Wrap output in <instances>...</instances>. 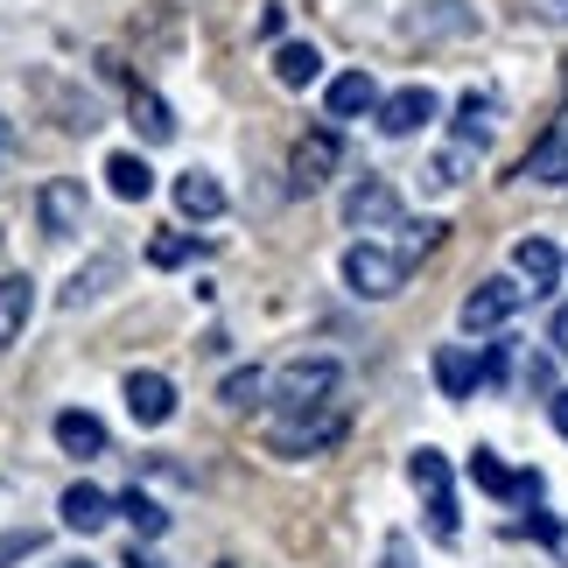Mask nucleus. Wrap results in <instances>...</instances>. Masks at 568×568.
Returning <instances> with one entry per match:
<instances>
[{"instance_id": "b1692460", "label": "nucleus", "mask_w": 568, "mask_h": 568, "mask_svg": "<svg viewBox=\"0 0 568 568\" xmlns=\"http://www.w3.org/2000/svg\"><path fill=\"white\" fill-rule=\"evenodd\" d=\"M105 183H113V196L141 204V196H155V169H148L141 155H105Z\"/></svg>"}, {"instance_id": "c85d7f7f", "label": "nucleus", "mask_w": 568, "mask_h": 568, "mask_svg": "<svg viewBox=\"0 0 568 568\" xmlns=\"http://www.w3.org/2000/svg\"><path fill=\"white\" fill-rule=\"evenodd\" d=\"M400 232H407V239H400V253H407V260H422V253L443 246V232H449V225H443V217H414V225H400Z\"/></svg>"}, {"instance_id": "f257e3e1", "label": "nucleus", "mask_w": 568, "mask_h": 568, "mask_svg": "<svg viewBox=\"0 0 568 568\" xmlns=\"http://www.w3.org/2000/svg\"><path fill=\"white\" fill-rule=\"evenodd\" d=\"M407 274H414V260L400 246H379V239H358V246L344 253V288L358 302H393L407 288Z\"/></svg>"}, {"instance_id": "4be33fe9", "label": "nucleus", "mask_w": 568, "mask_h": 568, "mask_svg": "<svg viewBox=\"0 0 568 568\" xmlns=\"http://www.w3.org/2000/svg\"><path fill=\"white\" fill-rule=\"evenodd\" d=\"M316 78H323V50H316V42H281V50H274V84L310 92Z\"/></svg>"}, {"instance_id": "a878e982", "label": "nucleus", "mask_w": 568, "mask_h": 568, "mask_svg": "<svg viewBox=\"0 0 568 568\" xmlns=\"http://www.w3.org/2000/svg\"><path fill=\"white\" fill-rule=\"evenodd\" d=\"M470 485L491 491V498H519V470L498 464V449H477V456H470Z\"/></svg>"}, {"instance_id": "4c0bfd02", "label": "nucleus", "mask_w": 568, "mask_h": 568, "mask_svg": "<svg viewBox=\"0 0 568 568\" xmlns=\"http://www.w3.org/2000/svg\"><path fill=\"white\" fill-rule=\"evenodd\" d=\"M540 21H555V29H568V0H534Z\"/></svg>"}, {"instance_id": "f704fd0d", "label": "nucleus", "mask_w": 568, "mask_h": 568, "mask_svg": "<svg viewBox=\"0 0 568 568\" xmlns=\"http://www.w3.org/2000/svg\"><path fill=\"white\" fill-rule=\"evenodd\" d=\"M519 534H527V540H548V548H555V540H561V527H555L548 513H527V519H519Z\"/></svg>"}, {"instance_id": "20e7f679", "label": "nucleus", "mask_w": 568, "mask_h": 568, "mask_svg": "<svg viewBox=\"0 0 568 568\" xmlns=\"http://www.w3.org/2000/svg\"><path fill=\"white\" fill-rule=\"evenodd\" d=\"M407 477H414V491L428 498V534H435V540H456V485H449V456H443V449H414V456H407Z\"/></svg>"}, {"instance_id": "412c9836", "label": "nucleus", "mask_w": 568, "mask_h": 568, "mask_svg": "<svg viewBox=\"0 0 568 568\" xmlns=\"http://www.w3.org/2000/svg\"><path fill=\"white\" fill-rule=\"evenodd\" d=\"M176 211L204 225V217H217V211H225V183H217L211 169H183V176H176Z\"/></svg>"}, {"instance_id": "f8f14e48", "label": "nucleus", "mask_w": 568, "mask_h": 568, "mask_svg": "<svg viewBox=\"0 0 568 568\" xmlns=\"http://www.w3.org/2000/svg\"><path fill=\"white\" fill-rule=\"evenodd\" d=\"M400 29L407 36H470L477 29V8H470V0H422V8H414L407 21H400Z\"/></svg>"}, {"instance_id": "dca6fc26", "label": "nucleus", "mask_w": 568, "mask_h": 568, "mask_svg": "<svg viewBox=\"0 0 568 568\" xmlns=\"http://www.w3.org/2000/svg\"><path fill=\"white\" fill-rule=\"evenodd\" d=\"M435 386H443V400H470V393L485 386V365H477L470 344H443V352H435Z\"/></svg>"}, {"instance_id": "5701e85b", "label": "nucleus", "mask_w": 568, "mask_h": 568, "mask_svg": "<svg viewBox=\"0 0 568 568\" xmlns=\"http://www.w3.org/2000/svg\"><path fill=\"white\" fill-rule=\"evenodd\" d=\"M113 506H120V519H126V527H134L141 540H162V534H169V513H162V498H148L141 485H126V491L113 498Z\"/></svg>"}, {"instance_id": "ddd939ff", "label": "nucleus", "mask_w": 568, "mask_h": 568, "mask_svg": "<svg viewBox=\"0 0 568 568\" xmlns=\"http://www.w3.org/2000/svg\"><path fill=\"white\" fill-rule=\"evenodd\" d=\"M491 134H498V99L491 92H464L456 99V148H464V155H485Z\"/></svg>"}, {"instance_id": "bb28decb", "label": "nucleus", "mask_w": 568, "mask_h": 568, "mask_svg": "<svg viewBox=\"0 0 568 568\" xmlns=\"http://www.w3.org/2000/svg\"><path fill=\"white\" fill-rule=\"evenodd\" d=\"M267 386H274V379L260 373V365H239V373H225V386H217V400H225V407H253Z\"/></svg>"}, {"instance_id": "1a4fd4ad", "label": "nucleus", "mask_w": 568, "mask_h": 568, "mask_svg": "<svg viewBox=\"0 0 568 568\" xmlns=\"http://www.w3.org/2000/svg\"><path fill=\"white\" fill-rule=\"evenodd\" d=\"M337 162H344V141H337V126H316V134H302L295 141V162H288V176H295V190L310 196V190H323L337 176Z\"/></svg>"}, {"instance_id": "393cba45", "label": "nucleus", "mask_w": 568, "mask_h": 568, "mask_svg": "<svg viewBox=\"0 0 568 568\" xmlns=\"http://www.w3.org/2000/svg\"><path fill=\"white\" fill-rule=\"evenodd\" d=\"M134 126H141V141H155V148H169L176 141V113H169V99L162 92H134Z\"/></svg>"}, {"instance_id": "9d476101", "label": "nucleus", "mask_w": 568, "mask_h": 568, "mask_svg": "<svg viewBox=\"0 0 568 568\" xmlns=\"http://www.w3.org/2000/svg\"><path fill=\"white\" fill-rule=\"evenodd\" d=\"M519 183H568V105H561V120L527 148V162H519Z\"/></svg>"}, {"instance_id": "7c9ffc66", "label": "nucleus", "mask_w": 568, "mask_h": 568, "mask_svg": "<svg viewBox=\"0 0 568 568\" xmlns=\"http://www.w3.org/2000/svg\"><path fill=\"white\" fill-rule=\"evenodd\" d=\"M477 365H485V386H506V373H513V337L485 344V352H477Z\"/></svg>"}, {"instance_id": "58836bf2", "label": "nucleus", "mask_w": 568, "mask_h": 568, "mask_svg": "<svg viewBox=\"0 0 568 568\" xmlns=\"http://www.w3.org/2000/svg\"><path fill=\"white\" fill-rule=\"evenodd\" d=\"M8 162H14V120L0 113V176H8Z\"/></svg>"}, {"instance_id": "e433bc0d", "label": "nucleus", "mask_w": 568, "mask_h": 568, "mask_svg": "<svg viewBox=\"0 0 568 568\" xmlns=\"http://www.w3.org/2000/svg\"><path fill=\"white\" fill-rule=\"evenodd\" d=\"M548 344H555V358H568V302H561L555 323H548Z\"/></svg>"}, {"instance_id": "f3484780", "label": "nucleus", "mask_w": 568, "mask_h": 568, "mask_svg": "<svg viewBox=\"0 0 568 568\" xmlns=\"http://www.w3.org/2000/svg\"><path fill=\"white\" fill-rule=\"evenodd\" d=\"M513 267H519V281H527L534 295H548L555 281H561V246L534 232V239H519V246H513Z\"/></svg>"}, {"instance_id": "6e6552de", "label": "nucleus", "mask_w": 568, "mask_h": 568, "mask_svg": "<svg viewBox=\"0 0 568 568\" xmlns=\"http://www.w3.org/2000/svg\"><path fill=\"white\" fill-rule=\"evenodd\" d=\"M443 113V99H435V84H400V92L393 99H379V134L386 141H407V134H422V126Z\"/></svg>"}, {"instance_id": "0eeeda50", "label": "nucleus", "mask_w": 568, "mask_h": 568, "mask_svg": "<svg viewBox=\"0 0 568 568\" xmlns=\"http://www.w3.org/2000/svg\"><path fill=\"white\" fill-rule=\"evenodd\" d=\"M344 225L352 232H386V225H407L400 217V190H393L386 176H365L344 190Z\"/></svg>"}, {"instance_id": "aec40b11", "label": "nucleus", "mask_w": 568, "mask_h": 568, "mask_svg": "<svg viewBox=\"0 0 568 568\" xmlns=\"http://www.w3.org/2000/svg\"><path fill=\"white\" fill-rule=\"evenodd\" d=\"M29 316H36V281L29 274H0V352L29 331Z\"/></svg>"}, {"instance_id": "7ed1b4c3", "label": "nucleus", "mask_w": 568, "mask_h": 568, "mask_svg": "<svg viewBox=\"0 0 568 568\" xmlns=\"http://www.w3.org/2000/svg\"><path fill=\"white\" fill-rule=\"evenodd\" d=\"M344 443V407H316V414H288V422L267 428V449L288 456V464H302V456H323Z\"/></svg>"}, {"instance_id": "39448f33", "label": "nucleus", "mask_w": 568, "mask_h": 568, "mask_svg": "<svg viewBox=\"0 0 568 568\" xmlns=\"http://www.w3.org/2000/svg\"><path fill=\"white\" fill-rule=\"evenodd\" d=\"M84 183L78 176H50L36 190V225H42V239H78L84 232Z\"/></svg>"}, {"instance_id": "72a5a7b5", "label": "nucleus", "mask_w": 568, "mask_h": 568, "mask_svg": "<svg viewBox=\"0 0 568 568\" xmlns=\"http://www.w3.org/2000/svg\"><path fill=\"white\" fill-rule=\"evenodd\" d=\"M281 29H288V8H260L253 36H260V42H281Z\"/></svg>"}, {"instance_id": "c9c22d12", "label": "nucleus", "mask_w": 568, "mask_h": 568, "mask_svg": "<svg viewBox=\"0 0 568 568\" xmlns=\"http://www.w3.org/2000/svg\"><path fill=\"white\" fill-rule=\"evenodd\" d=\"M548 422H555V435L568 443V386H561V393H548Z\"/></svg>"}, {"instance_id": "a211bd4d", "label": "nucleus", "mask_w": 568, "mask_h": 568, "mask_svg": "<svg viewBox=\"0 0 568 568\" xmlns=\"http://www.w3.org/2000/svg\"><path fill=\"white\" fill-rule=\"evenodd\" d=\"M120 274H126V260H120V253H99L92 267H78L71 281H63V295H57V302H63V310H84V302H99Z\"/></svg>"}, {"instance_id": "6ab92c4d", "label": "nucleus", "mask_w": 568, "mask_h": 568, "mask_svg": "<svg viewBox=\"0 0 568 568\" xmlns=\"http://www.w3.org/2000/svg\"><path fill=\"white\" fill-rule=\"evenodd\" d=\"M323 105H331V120L379 113V84H373V71H344V78H331V92H323Z\"/></svg>"}, {"instance_id": "2f4dec72", "label": "nucleus", "mask_w": 568, "mask_h": 568, "mask_svg": "<svg viewBox=\"0 0 568 568\" xmlns=\"http://www.w3.org/2000/svg\"><path fill=\"white\" fill-rule=\"evenodd\" d=\"M42 548V534L36 527H14V534H0V568H14V561H29Z\"/></svg>"}, {"instance_id": "9b49d317", "label": "nucleus", "mask_w": 568, "mask_h": 568, "mask_svg": "<svg viewBox=\"0 0 568 568\" xmlns=\"http://www.w3.org/2000/svg\"><path fill=\"white\" fill-rule=\"evenodd\" d=\"M126 414H134L141 428H169L176 422V386L162 373H126Z\"/></svg>"}, {"instance_id": "4468645a", "label": "nucleus", "mask_w": 568, "mask_h": 568, "mask_svg": "<svg viewBox=\"0 0 568 568\" xmlns=\"http://www.w3.org/2000/svg\"><path fill=\"white\" fill-rule=\"evenodd\" d=\"M50 435H57V449H63V456H78V464L105 456V422H99V414H84V407H63L57 422H50Z\"/></svg>"}, {"instance_id": "cd10ccee", "label": "nucleus", "mask_w": 568, "mask_h": 568, "mask_svg": "<svg viewBox=\"0 0 568 568\" xmlns=\"http://www.w3.org/2000/svg\"><path fill=\"white\" fill-rule=\"evenodd\" d=\"M196 253H204V246H196V232H162L155 246H148V267H190Z\"/></svg>"}, {"instance_id": "423d86ee", "label": "nucleus", "mask_w": 568, "mask_h": 568, "mask_svg": "<svg viewBox=\"0 0 568 568\" xmlns=\"http://www.w3.org/2000/svg\"><path fill=\"white\" fill-rule=\"evenodd\" d=\"M527 295H534V288H519L513 274L477 281V288L464 295V331H498V323H513L519 310H527Z\"/></svg>"}, {"instance_id": "a19ab883", "label": "nucleus", "mask_w": 568, "mask_h": 568, "mask_svg": "<svg viewBox=\"0 0 568 568\" xmlns=\"http://www.w3.org/2000/svg\"><path fill=\"white\" fill-rule=\"evenodd\" d=\"M57 568H99V561H57Z\"/></svg>"}, {"instance_id": "2eb2a0df", "label": "nucleus", "mask_w": 568, "mask_h": 568, "mask_svg": "<svg viewBox=\"0 0 568 568\" xmlns=\"http://www.w3.org/2000/svg\"><path fill=\"white\" fill-rule=\"evenodd\" d=\"M57 513H63V527H71V534H99V527H113V519H120V506L99 485H71V491L57 498Z\"/></svg>"}, {"instance_id": "f03ea898", "label": "nucleus", "mask_w": 568, "mask_h": 568, "mask_svg": "<svg viewBox=\"0 0 568 568\" xmlns=\"http://www.w3.org/2000/svg\"><path fill=\"white\" fill-rule=\"evenodd\" d=\"M337 386H344L337 358H288L267 393H274L281 414H316V407H337Z\"/></svg>"}, {"instance_id": "ea45409f", "label": "nucleus", "mask_w": 568, "mask_h": 568, "mask_svg": "<svg viewBox=\"0 0 568 568\" xmlns=\"http://www.w3.org/2000/svg\"><path fill=\"white\" fill-rule=\"evenodd\" d=\"M120 568H162V561H155V555H141V540H134V548H126V561H120Z\"/></svg>"}, {"instance_id": "473e14b6", "label": "nucleus", "mask_w": 568, "mask_h": 568, "mask_svg": "<svg viewBox=\"0 0 568 568\" xmlns=\"http://www.w3.org/2000/svg\"><path fill=\"white\" fill-rule=\"evenodd\" d=\"M379 568H414V548H407V534H386V548H379Z\"/></svg>"}, {"instance_id": "c756f323", "label": "nucleus", "mask_w": 568, "mask_h": 568, "mask_svg": "<svg viewBox=\"0 0 568 568\" xmlns=\"http://www.w3.org/2000/svg\"><path fill=\"white\" fill-rule=\"evenodd\" d=\"M422 183H428L435 196H443V190H456V183H464V148H456V155H435V162L422 169Z\"/></svg>"}]
</instances>
